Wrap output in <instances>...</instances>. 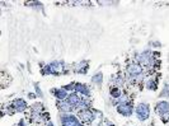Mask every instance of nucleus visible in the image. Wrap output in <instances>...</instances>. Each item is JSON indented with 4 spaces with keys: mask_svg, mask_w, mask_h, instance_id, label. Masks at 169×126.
Returning a JSON list of instances; mask_svg holds the SVG:
<instances>
[{
    "mask_svg": "<svg viewBox=\"0 0 169 126\" xmlns=\"http://www.w3.org/2000/svg\"><path fill=\"white\" fill-rule=\"evenodd\" d=\"M136 115L140 121H146L150 116V106L147 103H139L136 107Z\"/></svg>",
    "mask_w": 169,
    "mask_h": 126,
    "instance_id": "obj_1",
    "label": "nucleus"
},
{
    "mask_svg": "<svg viewBox=\"0 0 169 126\" xmlns=\"http://www.w3.org/2000/svg\"><path fill=\"white\" fill-rule=\"evenodd\" d=\"M153 60H154V57L150 51H144L137 55V61H139V64L141 66H150L153 64Z\"/></svg>",
    "mask_w": 169,
    "mask_h": 126,
    "instance_id": "obj_2",
    "label": "nucleus"
},
{
    "mask_svg": "<svg viewBox=\"0 0 169 126\" xmlns=\"http://www.w3.org/2000/svg\"><path fill=\"white\" fill-rule=\"evenodd\" d=\"M127 71L131 75V78H137V77H140L142 74L144 68L139 64V62H132V64H130L127 66Z\"/></svg>",
    "mask_w": 169,
    "mask_h": 126,
    "instance_id": "obj_3",
    "label": "nucleus"
},
{
    "mask_svg": "<svg viewBox=\"0 0 169 126\" xmlns=\"http://www.w3.org/2000/svg\"><path fill=\"white\" fill-rule=\"evenodd\" d=\"M117 112L120 115H122V116H126V117H129L132 115L134 112V108H132V104L130 102H125V103H121L117 106Z\"/></svg>",
    "mask_w": 169,
    "mask_h": 126,
    "instance_id": "obj_4",
    "label": "nucleus"
},
{
    "mask_svg": "<svg viewBox=\"0 0 169 126\" xmlns=\"http://www.w3.org/2000/svg\"><path fill=\"white\" fill-rule=\"evenodd\" d=\"M78 116L79 119L83 121V122H85V124H89V122H93L94 121V113L90 111V110H83V111H79L78 112Z\"/></svg>",
    "mask_w": 169,
    "mask_h": 126,
    "instance_id": "obj_5",
    "label": "nucleus"
},
{
    "mask_svg": "<svg viewBox=\"0 0 169 126\" xmlns=\"http://www.w3.org/2000/svg\"><path fill=\"white\" fill-rule=\"evenodd\" d=\"M12 107L14 108V112H24L27 110V103L22 98H17L13 101Z\"/></svg>",
    "mask_w": 169,
    "mask_h": 126,
    "instance_id": "obj_6",
    "label": "nucleus"
},
{
    "mask_svg": "<svg viewBox=\"0 0 169 126\" xmlns=\"http://www.w3.org/2000/svg\"><path fill=\"white\" fill-rule=\"evenodd\" d=\"M57 108H59L61 112H64V113H70L72 110H75V107H74L68 99H65V101H59V102H57Z\"/></svg>",
    "mask_w": 169,
    "mask_h": 126,
    "instance_id": "obj_7",
    "label": "nucleus"
},
{
    "mask_svg": "<svg viewBox=\"0 0 169 126\" xmlns=\"http://www.w3.org/2000/svg\"><path fill=\"white\" fill-rule=\"evenodd\" d=\"M75 92L78 94H81V96H85V97H90V89L88 88L87 84H83V83H76L75 84Z\"/></svg>",
    "mask_w": 169,
    "mask_h": 126,
    "instance_id": "obj_8",
    "label": "nucleus"
},
{
    "mask_svg": "<svg viewBox=\"0 0 169 126\" xmlns=\"http://www.w3.org/2000/svg\"><path fill=\"white\" fill-rule=\"evenodd\" d=\"M74 107H76V106H79L80 104V102H81V97H80V94H78L76 92H71V93H69V96H68V98H66Z\"/></svg>",
    "mask_w": 169,
    "mask_h": 126,
    "instance_id": "obj_9",
    "label": "nucleus"
},
{
    "mask_svg": "<svg viewBox=\"0 0 169 126\" xmlns=\"http://www.w3.org/2000/svg\"><path fill=\"white\" fill-rule=\"evenodd\" d=\"M155 111H156V113H159V115H163V113L168 112L169 111V103L167 101L158 102L156 106H155Z\"/></svg>",
    "mask_w": 169,
    "mask_h": 126,
    "instance_id": "obj_10",
    "label": "nucleus"
},
{
    "mask_svg": "<svg viewBox=\"0 0 169 126\" xmlns=\"http://www.w3.org/2000/svg\"><path fill=\"white\" fill-rule=\"evenodd\" d=\"M52 93L55 94V97L59 99V101H65L68 98V92L64 89V88H57V89H54L52 90Z\"/></svg>",
    "mask_w": 169,
    "mask_h": 126,
    "instance_id": "obj_11",
    "label": "nucleus"
},
{
    "mask_svg": "<svg viewBox=\"0 0 169 126\" xmlns=\"http://www.w3.org/2000/svg\"><path fill=\"white\" fill-rule=\"evenodd\" d=\"M109 92H111L112 98H120V97H121V89H120L118 87H113V88L111 87Z\"/></svg>",
    "mask_w": 169,
    "mask_h": 126,
    "instance_id": "obj_12",
    "label": "nucleus"
},
{
    "mask_svg": "<svg viewBox=\"0 0 169 126\" xmlns=\"http://www.w3.org/2000/svg\"><path fill=\"white\" fill-rule=\"evenodd\" d=\"M156 87H158L156 82H153V79L147 80V83H146V88H147V89H150V90H155V89H156Z\"/></svg>",
    "mask_w": 169,
    "mask_h": 126,
    "instance_id": "obj_13",
    "label": "nucleus"
},
{
    "mask_svg": "<svg viewBox=\"0 0 169 126\" xmlns=\"http://www.w3.org/2000/svg\"><path fill=\"white\" fill-rule=\"evenodd\" d=\"M102 73H99V74H97V75H94L93 77V79H92V82L93 83H96V84H101L102 83Z\"/></svg>",
    "mask_w": 169,
    "mask_h": 126,
    "instance_id": "obj_14",
    "label": "nucleus"
},
{
    "mask_svg": "<svg viewBox=\"0 0 169 126\" xmlns=\"http://www.w3.org/2000/svg\"><path fill=\"white\" fill-rule=\"evenodd\" d=\"M114 83L117 84V86H122V84H123V77H122L121 74H118L117 78L114 79Z\"/></svg>",
    "mask_w": 169,
    "mask_h": 126,
    "instance_id": "obj_15",
    "label": "nucleus"
},
{
    "mask_svg": "<svg viewBox=\"0 0 169 126\" xmlns=\"http://www.w3.org/2000/svg\"><path fill=\"white\" fill-rule=\"evenodd\" d=\"M160 117H162V121H163V122H168V121H169V111L165 112V113H163V115H160Z\"/></svg>",
    "mask_w": 169,
    "mask_h": 126,
    "instance_id": "obj_16",
    "label": "nucleus"
},
{
    "mask_svg": "<svg viewBox=\"0 0 169 126\" xmlns=\"http://www.w3.org/2000/svg\"><path fill=\"white\" fill-rule=\"evenodd\" d=\"M35 86H36V92H37V96H38V97L41 96V97H42V92H41V90H39V88H38V84L36 83Z\"/></svg>",
    "mask_w": 169,
    "mask_h": 126,
    "instance_id": "obj_17",
    "label": "nucleus"
},
{
    "mask_svg": "<svg viewBox=\"0 0 169 126\" xmlns=\"http://www.w3.org/2000/svg\"><path fill=\"white\" fill-rule=\"evenodd\" d=\"M28 97H29L31 99H35V98H36V94H33V93H28Z\"/></svg>",
    "mask_w": 169,
    "mask_h": 126,
    "instance_id": "obj_18",
    "label": "nucleus"
},
{
    "mask_svg": "<svg viewBox=\"0 0 169 126\" xmlns=\"http://www.w3.org/2000/svg\"><path fill=\"white\" fill-rule=\"evenodd\" d=\"M46 126H54V124H52L51 121H47V124H46Z\"/></svg>",
    "mask_w": 169,
    "mask_h": 126,
    "instance_id": "obj_19",
    "label": "nucleus"
},
{
    "mask_svg": "<svg viewBox=\"0 0 169 126\" xmlns=\"http://www.w3.org/2000/svg\"><path fill=\"white\" fill-rule=\"evenodd\" d=\"M107 126H113V125H112V124H109V122H108V125H107Z\"/></svg>",
    "mask_w": 169,
    "mask_h": 126,
    "instance_id": "obj_20",
    "label": "nucleus"
}]
</instances>
